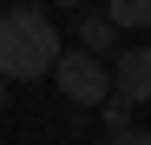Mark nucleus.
<instances>
[{
  "mask_svg": "<svg viewBox=\"0 0 151 145\" xmlns=\"http://www.w3.org/2000/svg\"><path fill=\"white\" fill-rule=\"evenodd\" d=\"M66 59L59 27L46 7H7L0 13V79H40Z\"/></svg>",
  "mask_w": 151,
  "mask_h": 145,
  "instance_id": "obj_1",
  "label": "nucleus"
},
{
  "mask_svg": "<svg viewBox=\"0 0 151 145\" xmlns=\"http://www.w3.org/2000/svg\"><path fill=\"white\" fill-rule=\"evenodd\" d=\"M53 79H59V92H66L72 106H99V112H105V99L118 92V86H112V66L92 59L86 46H79V53H66V59L53 66Z\"/></svg>",
  "mask_w": 151,
  "mask_h": 145,
  "instance_id": "obj_2",
  "label": "nucleus"
},
{
  "mask_svg": "<svg viewBox=\"0 0 151 145\" xmlns=\"http://www.w3.org/2000/svg\"><path fill=\"white\" fill-rule=\"evenodd\" d=\"M112 86H118V99H132V106H151V40L125 46V53L112 59Z\"/></svg>",
  "mask_w": 151,
  "mask_h": 145,
  "instance_id": "obj_3",
  "label": "nucleus"
},
{
  "mask_svg": "<svg viewBox=\"0 0 151 145\" xmlns=\"http://www.w3.org/2000/svg\"><path fill=\"white\" fill-rule=\"evenodd\" d=\"M72 27H79V46H86L92 59H105V53L118 59V53H125V46H118V27H112L105 13H79V20H72Z\"/></svg>",
  "mask_w": 151,
  "mask_h": 145,
  "instance_id": "obj_4",
  "label": "nucleus"
},
{
  "mask_svg": "<svg viewBox=\"0 0 151 145\" xmlns=\"http://www.w3.org/2000/svg\"><path fill=\"white\" fill-rule=\"evenodd\" d=\"M105 20H112L118 33H145V27H151V0H112Z\"/></svg>",
  "mask_w": 151,
  "mask_h": 145,
  "instance_id": "obj_5",
  "label": "nucleus"
},
{
  "mask_svg": "<svg viewBox=\"0 0 151 145\" xmlns=\"http://www.w3.org/2000/svg\"><path fill=\"white\" fill-rule=\"evenodd\" d=\"M132 112H138V106L112 92V99H105V138H118V132H138V125H132Z\"/></svg>",
  "mask_w": 151,
  "mask_h": 145,
  "instance_id": "obj_6",
  "label": "nucleus"
},
{
  "mask_svg": "<svg viewBox=\"0 0 151 145\" xmlns=\"http://www.w3.org/2000/svg\"><path fill=\"white\" fill-rule=\"evenodd\" d=\"M105 145H151V132H118V138H105Z\"/></svg>",
  "mask_w": 151,
  "mask_h": 145,
  "instance_id": "obj_7",
  "label": "nucleus"
},
{
  "mask_svg": "<svg viewBox=\"0 0 151 145\" xmlns=\"http://www.w3.org/2000/svg\"><path fill=\"white\" fill-rule=\"evenodd\" d=\"M0 106H7V79H0Z\"/></svg>",
  "mask_w": 151,
  "mask_h": 145,
  "instance_id": "obj_8",
  "label": "nucleus"
}]
</instances>
